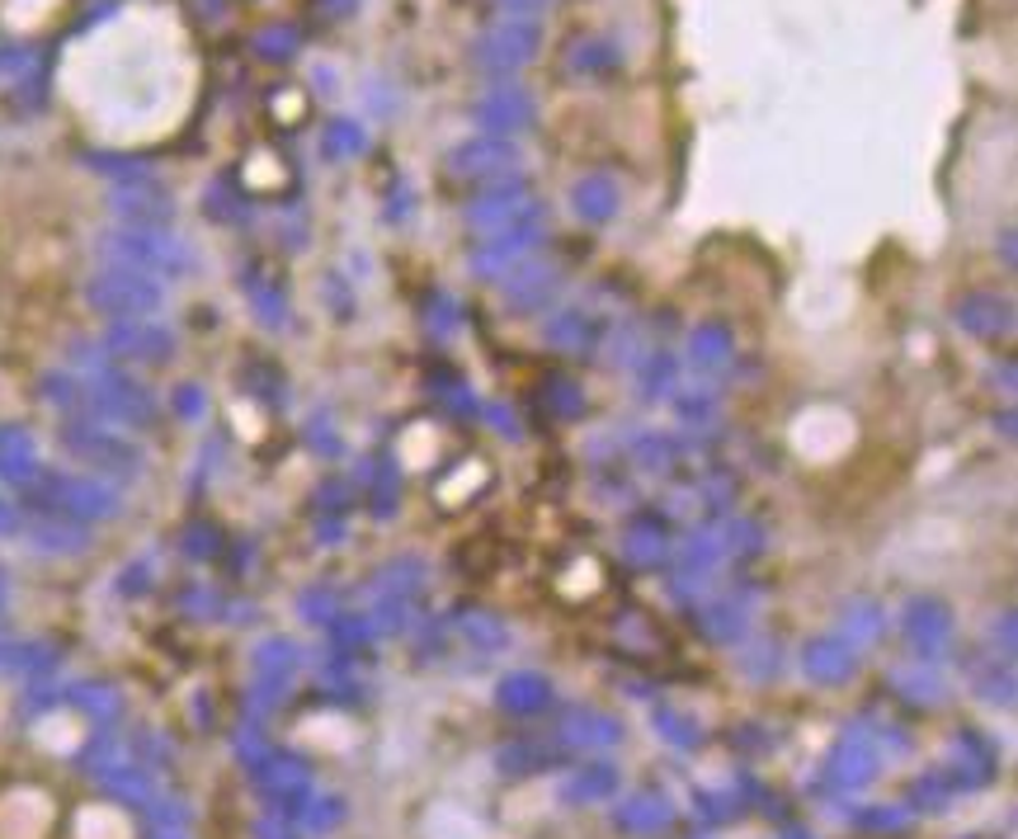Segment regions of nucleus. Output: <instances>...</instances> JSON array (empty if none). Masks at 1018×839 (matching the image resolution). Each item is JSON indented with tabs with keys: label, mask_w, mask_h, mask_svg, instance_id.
Masks as SVG:
<instances>
[{
	"label": "nucleus",
	"mask_w": 1018,
	"mask_h": 839,
	"mask_svg": "<svg viewBox=\"0 0 1018 839\" xmlns=\"http://www.w3.org/2000/svg\"><path fill=\"white\" fill-rule=\"evenodd\" d=\"M543 698V688H537V680H514L505 688V702H519V708H533V702Z\"/></svg>",
	"instance_id": "f257e3e1"
},
{
	"label": "nucleus",
	"mask_w": 1018,
	"mask_h": 839,
	"mask_svg": "<svg viewBox=\"0 0 1018 839\" xmlns=\"http://www.w3.org/2000/svg\"><path fill=\"white\" fill-rule=\"evenodd\" d=\"M665 802H647V806H627V826H651V820H665Z\"/></svg>",
	"instance_id": "f03ea898"
}]
</instances>
